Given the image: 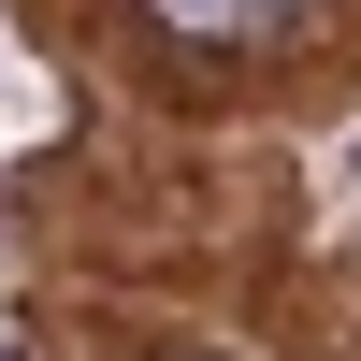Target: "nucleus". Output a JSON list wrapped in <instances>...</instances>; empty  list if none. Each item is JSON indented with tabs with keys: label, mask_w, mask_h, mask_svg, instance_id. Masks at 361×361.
I'll return each mask as SVG.
<instances>
[{
	"label": "nucleus",
	"mask_w": 361,
	"mask_h": 361,
	"mask_svg": "<svg viewBox=\"0 0 361 361\" xmlns=\"http://www.w3.org/2000/svg\"><path fill=\"white\" fill-rule=\"evenodd\" d=\"M159 44H188V58H275V44H304L333 0H130Z\"/></svg>",
	"instance_id": "nucleus-1"
}]
</instances>
